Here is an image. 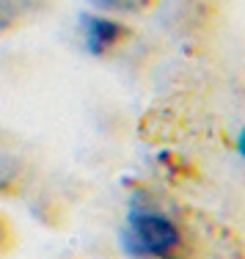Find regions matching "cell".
<instances>
[{
    "instance_id": "52a82bcc",
    "label": "cell",
    "mask_w": 245,
    "mask_h": 259,
    "mask_svg": "<svg viewBox=\"0 0 245 259\" xmlns=\"http://www.w3.org/2000/svg\"><path fill=\"white\" fill-rule=\"evenodd\" d=\"M234 146H237V155L245 160V127L240 130V133H237V144H234Z\"/></svg>"
},
{
    "instance_id": "7a4b0ae2",
    "label": "cell",
    "mask_w": 245,
    "mask_h": 259,
    "mask_svg": "<svg viewBox=\"0 0 245 259\" xmlns=\"http://www.w3.org/2000/svg\"><path fill=\"white\" fill-rule=\"evenodd\" d=\"M80 39L83 47L94 58H119L132 47L138 39V28L130 20H121L113 14H102V11H83L80 14Z\"/></svg>"
},
{
    "instance_id": "3957f363",
    "label": "cell",
    "mask_w": 245,
    "mask_h": 259,
    "mask_svg": "<svg viewBox=\"0 0 245 259\" xmlns=\"http://www.w3.org/2000/svg\"><path fill=\"white\" fill-rule=\"evenodd\" d=\"M58 0H0V39L20 33L50 14Z\"/></svg>"
},
{
    "instance_id": "8992f818",
    "label": "cell",
    "mask_w": 245,
    "mask_h": 259,
    "mask_svg": "<svg viewBox=\"0 0 245 259\" xmlns=\"http://www.w3.org/2000/svg\"><path fill=\"white\" fill-rule=\"evenodd\" d=\"M20 245V232H17L14 221L6 209H0V259L11 256Z\"/></svg>"
},
{
    "instance_id": "5b68a950",
    "label": "cell",
    "mask_w": 245,
    "mask_h": 259,
    "mask_svg": "<svg viewBox=\"0 0 245 259\" xmlns=\"http://www.w3.org/2000/svg\"><path fill=\"white\" fill-rule=\"evenodd\" d=\"M163 0H85L91 11H102V14H113L121 20H138V17H149L152 11L160 9Z\"/></svg>"
},
{
    "instance_id": "277c9868",
    "label": "cell",
    "mask_w": 245,
    "mask_h": 259,
    "mask_svg": "<svg viewBox=\"0 0 245 259\" xmlns=\"http://www.w3.org/2000/svg\"><path fill=\"white\" fill-rule=\"evenodd\" d=\"M30 185V165L20 157L0 155V199H17Z\"/></svg>"
},
{
    "instance_id": "6da1fadb",
    "label": "cell",
    "mask_w": 245,
    "mask_h": 259,
    "mask_svg": "<svg viewBox=\"0 0 245 259\" xmlns=\"http://www.w3.org/2000/svg\"><path fill=\"white\" fill-rule=\"evenodd\" d=\"M119 240L130 259H207L201 232L179 209L163 201H132L119 229Z\"/></svg>"
}]
</instances>
